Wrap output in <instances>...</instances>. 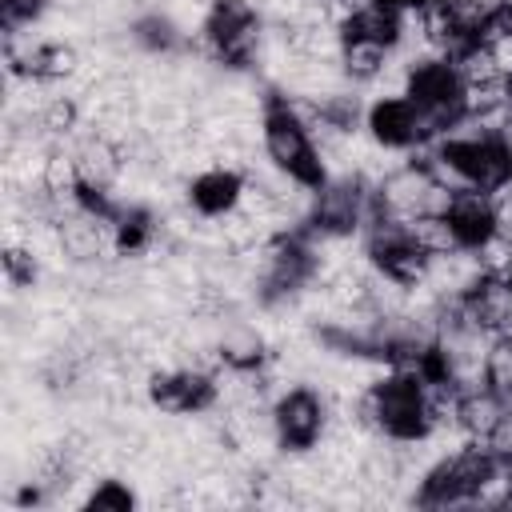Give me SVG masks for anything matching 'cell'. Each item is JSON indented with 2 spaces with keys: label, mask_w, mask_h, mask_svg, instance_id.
I'll return each instance as SVG.
<instances>
[{
  "label": "cell",
  "mask_w": 512,
  "mask_h": 512,
  "mask_svg": "<svg viewBox=\"0 0 512 512\" xmlns=\"http://www.w3.org/2000/svg\"><path fill=\"white\" fill-rule=\"evenodd\" d=\"M328 420H332L328 392L312 384H292L272 400V428L284 452H312L324 440Z\"/></svg>",
  "instance_id": "cell-3"
},
{
  "label": "cell",
  "mask_w": 512,
  "mask_h": 512,
  "mask_svg": "<svg viewBox=\"0 0 512 512\" xmlns=\"http://www.w3.org/2000/svg\"><path fill=\"white\" fill-rule=\"evenodd\" d=\"M484 448L496 456V460H508L512 464V412L504 408V416L496 420V428L484 436Z\"/></svg>",
  "instance_id": "cell-19"
},
{
  "label": "cell",
  "mask_w": 512,
  "mask_h": 512,
  "mask_svg": "<svg viewBox=\"0 0 512 512\" xmlns=\"http://www.w3.org/2000/svg\"><path fill=\"white\" fill-rule=\"evenodd\" d=\"M476 252H480V260H484V272H488V276H508V268H512V236L492 232Z\"/></svg>",
  "instance_id": "cell-17"
},
{
  "label": "cell",
  "mask_w": 512,
  "mask_h": 512,
  "mask_svg": "<svg viewBox=\"0 0 512 512\" xmlns=\"http://www.w3.org/2000/svg\"><path fill=\"white\" fill-rule=\"evenodd\" d=\"M456 192H460V188H448V184L432 180V184H428V192H424V200H420V216H448V212H452Z\"/></svg>",
  "instance_id": "cell-18"
},
{
  "label": "cell",
  "mask_w": 512,
  "mask_h": 512,
  "mask_svg": "<svg viewBox=\"0 0 512 512\" xmlns=\"http://www.w3.org/2000/svg\"><path fill=\"white\" fill-rule=\"evenodd\" d=\"M80 504L84 508H96V512H128V508H136L144 500L136 496V488L128 480H120V476H96L92 488L80 496Z\"/></svg>",
  "instance_id": "cell-13"
},
{
  "label": "cell",
  "mask_w": 512,
  "mask_h": 512,
  "mask_svg": "<svg viewBox=\"0 0 512 512\" xmlns=\"http://www.w3.org/2000/svg\"><path fill=\"white\" fill-rule=\"evenodd\" d=\"M504 280H508V284H512V268H508V276H504Z\"/></svg>",
  "instance_id": "cell-22"
},
{
  "label": "cell",
  "mask_w": 512,
  "mask_h": 512,
  "mask_svg": "<svg viewBox=\"0 0 512 512\" xmlns=\"http://www.w3.org/2000/svg\"><path fill=\"white\" fill-rule=\"evenodd\" d=\"M216 348H220L224 364H236V368H260V364L272 356V344H268L264 328H260L256 320L236 316V308H224V312H220Z\"/></svg>",
  "instance_id": "cell-6"
},
{
  "label": "cell",
  "mask_w": 512,
  "mask_h": 512,
  "mask_svg": "<svg viewBox=\"0 0 512 512\" xmlns=\"http://www.w3.org/2000/svg\"><path fill=\"white\" fill-rule=\"evenodd\" d=\"M264 156H268L272 168H280L284 176H292L308 188H320L328 180L324 156H320L308 124L300 116H292L276 92L264 108Z\"/></svg>",
  "instance_id": "cell-2"
},
{
  "label": "cell",
  "mask_w": 512,
  "mask_h": 512,
  "mask_svg": "<svg viewBox=\"0 0 512 512\" xmlns=\"http://www.w3.org/2000/svg\"><path fill=\"white\" fill-rule=\"evenodd\" d=\"M356 416H360L364 428H372L388 440H424L432 432V416H428L420 376H408V372H396V368H388L376 384H368L360 392Z\"/></svg>",
  "instance_id": "cell-1"
},
{
  "label": "cell",
  "mask_w": 512,
  "mask_h": 512,
  "mask_svg": "<svg viewBox=\"0 0 512 512\" xmlns=\"http://www.w3.org/2000/svg\"><path fill=\"white\" fill-rule=\"evenodd\" d=\"M408 236H412V244H416L420 252H428V256H448V252L464 248L448 216H412V220H408Z\"/></svg>",
  "instance_id": "cell-12"
},
{
  "label": "cell",
  "mask_w": 512,
  "mask_h": 512,
  "mask_svg": "<svg viewBox=\"0 0 512 512\" xmlns=\"http://www.w3.org/2000/svg\"><path fill=\"white\" fill-rule=\"evenodd\" d=\"M484 384L496 392V396H508L512 392V336H492L488 352H484Z\"/></svg>",
  "instance_id": "cell-15"
},
{
  "label": "cell",
  "mask_w": 512,
  "mask_h": 512,
  "mask_svg": "<svg viewBox=\"0 0 512 512\" xmlns=\"http://www.w3.org/2000/svg\"><path fill=\"white\" fill-rule=\"evenodd\" d=\"M492 208H496V232L512 236V184L492 192Z\"/></svg>",
  "instance_id": "cell-20"
},
{
  "label": "cell",
  "mask_w": 512,
  "mask_h": 512,
  "mask_svg": "<svg viewBox=\"0 0 512 512\" xmlns=\"http://www.w3.org/2000/svg\"><path fill=\"white\" fill-rule=\"evenodd\" d=\"M456 236L464 248H480L492 232H496V208H492V192H480V188H460L456 200H452V212H448Z\"/></svg>",
  "instance_id": "cell-9"
},
{
  "label": "cell",
  "mask_w": 512,
  "mask_h": 512,
  "mask_svg": "<svg viewBox=\"0 0 512 512\" xmlns=\"http://www.w3.org/2000/svg\"><path fill=\"white\" fill-rule=\"evenodd\" d=\"M384 4H392L396 12H412V8H428L432 0H384Z\"/></svg>",
  "instance_id": "cell-21"
},
{
  "label": "cell",
  "mask_w": 512,
  "mask_h": 512,
  "mask_svg": "<svg viewBox=\"0 0 512 512\" xmlns=\"http://www.w3.org/2000/svg\"><path fill=\"white\" fill-rule=\"evenodd\" d=\"M504 416V396H496L488 384L484 388H472L460 396V408H456V428L468 436V440H484L496 420Z\"/></svg>",
  "instance_id": "cell-11"
},
{
  "label": "cell",
  "mask_w": 512,
  "mask_h": 512,
  "mask_svg": "<svg viewBox=\"0 0 512 512\" xmlns=\"http://www.w3.org/2000/svg\"><path fill=\"white\" fill-rule=\"evenodd\" d=\"M240 188H244V172H240V168L208 164V168H200V172L188 180V204H192L200 216H224V212L236 208Z\"/></svg>",
  "instance_id": "cell-8"
},
{
  "label": "cell",
  "mask_w": 512,
  "mask_h": 512,
  "mask_svg": "<svg viewBox=\"0 0 512 512\" xmlns=\"http://www.w3.org/2000/svg\"><path fill=\"white\" fill-rule=\"evenodd\" d=\"M392 56H396V52H392V48H384V44H376V40L348 36V40H344V48H340V72H344V80H348V84L368 88V84H376V80L388 72Z\"/></svg>",
  "instance_id": "cell-10"
},
{
  "label": "cell",
  "mask_w": 512,
  "mask_h": 512,
  "mask_svg": "<svg viewBox=\"0 0 512 512\" xmlns=\"http://www.w3.org/2000/svg\"><path fill=\"white\" fill-rule=\"evenodd\" d=\"M428 184H432L428 164H420V160L408 156L404 164H396V168L376 184V200H380V208H384L388 216L412 220V216H420V200H424Z\"/></svg>",
  "instance_id": "cell-7"
},
{
  "label": "cell",
  "mask_w": 512,
  "mask_h": 512,
  "mask_svg": "<svg viewBox=\"0 0 512 512\" xmlns=\"http://www.w3.org/2000/svg\"><path fill=\"white\" fill-rule=\"evenodd\" d=\"M364 128L376 144L384 148H396V152H412V148H424V144H436L424 128V116L420 108L408 100V96H376L368 100L364 108Z\"/></svg>",
  "instance_id": "cell-5"
},
{
  "label": "cell",
  "mask_w": 512,
  "mask_h": 512,
  "mask_svg": "<svg viewBox=\"0 0 512 512\" xmlns=\"http://www.w3.org/2000/svg\"><path fill=\"white\" fill-rule=\"evenodd\" d=\"M452 68H456V76H460L464 88H468V84H484V80L504 76L488 44H468V48H460V52L452 56Z\"/></svg>",
  "instance_id": "cell-14"
},
{
  "label": "cell",
  "mask_w": 512,
  "mask_h": 512,
  "mask_svg": "<svg viewBox=\"0 0 512 512\" xmlns=\"http://www.w3.org/2000/svg\"><path fill=\"white\" fill-rule=\"evenodd\" d=\"M52 12V0H0V28L4 36L36 28L44 16Z\"/></svg>",
  "instance_id": "cell-16"
},
{
  "label": "cell",
  "mask_w": 512,
  "mask_h": 512,
  "mask_svg": "<svg viewBox=\"0 0 512 512\" xmlns=\"http://www.w3.org/2000/svg\"><path fill=\"white\" fill-rule=\"evenodd\" d=\"M436 148L460 172L464 188L500 192L512 184V144L500 132H480L472 140H436Z\"/></svg>",
  "instance_id": "cell-4"
}]
</instances>
